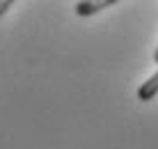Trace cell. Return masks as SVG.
Returning <instances> with one entry per match:
<instances>
[{
    "label": "cell",
    "mask_w": 158,
    "mask_h": 149,
    "mask_svg": "<svg viewBox=\"0 0 158 149\" xmlns=\"http://www.w3.org/2000/svg\"><path fill=\"white\" fill-rule=\"evenodd\" d=\"M117 0H80L76 2V14L78 16H92V14H99L106 7H112Z\"/></svg>",
    "instance_id": "6da1fadb"
},
{
    "label": "cell",
    "mask_w": 158,
    "mask_h": 149,
    "mask_svg": "<svg viewBox=\"0 0 158 149\" xmlns=\"http://www.w3.org/2000/svg\"><path fill=\"white\" fill-rule=\"evenodd\" d=\"M158 94V71L154 76H149V80H144L142 85L138 87V99L140 101H151Z\"/></svg>",
    "instance_id": "7a4b0ae2"
},
{
    "label": "cell",
    "mask_w": 158,
    "mask_h": 149,
    "mask_svg": "<svg viewBox=\"0 0 158 149\" xmlns=\"http://www.w3.org/2000/svg\"><path fill=\"white\" fill-rule=\"evenodd\" d=\"M12 0H0V16H2V14H7L9 12V7H12Z\"/></svg>",
    "instance_id": "3957f363"
},
{
    "label": "cell",
    "mask_w": 158,
    "mask_h": 149,
    "mask_svg": "<svg viewBox=\"0 0 158 149\" xmlns=\"http://www.w3.org/2000/svg\"><path fill=\"white\" fill-rule=\"evenodd\" d=\"M154 62L158 64V48H156V53H154Z\"/></svg>",
    "instance_id": "277c9868"
}]
</instances>
